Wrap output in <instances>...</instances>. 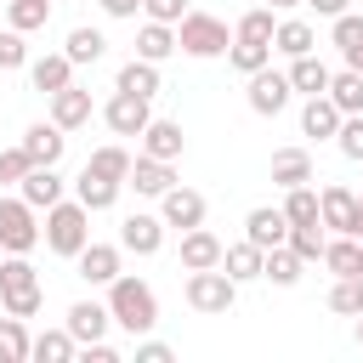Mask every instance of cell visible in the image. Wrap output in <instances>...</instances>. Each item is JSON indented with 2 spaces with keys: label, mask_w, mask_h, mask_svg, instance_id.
<instances>
[{
  "label": "cell",
  "mask_w": 363,
  "mask_h": 363,
  "mask_svg": "<svg viewBox=\"0 0 363 363\" xmlns=\"http://www.w3.org/2000/svg\"><path fill=\"white\" fill-rule=\"evenodd\" d=\"M108 312H113V323L125 329V335H147L153 323H159V295L142 284V278H113L108 284Z\"/></svg>",
  "instance_id": "cell-1"
},
{
  "label": "cell",
  "mask_w": 363,
  "mask_h": 363,
  "mask_svg": "<svg viewBox=\"0 0 363 363\" xmlns=\"http://www.w3.org/2000/svg\"><path fill=\"white\" fill-rule=\"evenodd\" d=\"M45 250H57V255H79L85 244H91V210L79 204V199H57L51 210H45Z\"/></svg>",
  "instance_id": "cell-2"
},
{
  "label": "cell",
  "mask_w": 363,
  "mask_h": 363,
  "mask_svg": "<svg viewBox=\"0 0 363 363\" xmlns=\"http://www.w3.org/2000/svg\"><path fill=\"white\" fill-rule=\"evenodd\" d=\"M0 306L11 318L40 312V272L28 267V255H0Z\"/></svg>",
  "instance_id": "cell-3"
},
{
  "label": "cell",
  "mask_w": 363,
  "mask_h": 363,
  "mask_svg": "<svg viewBox=\"0 0 363 363\" xmlns=\"http://www.w3.org/2000/svg\"><path fill=\"white\" fill-rule=\"evenodd\" d=\"M233 301H238V278H227V267L187 272V306H193V312L221 318V312H233Z\"/></svg>",
  "instance_id": "cell-4"
},
{
  "label": "cell",
  "mask_w": 363,
  "mask_h": 363,
  "mask_svg": "<svg viewBox=\"0 0 363 363\" xmlns=\"http://www.w3.org/2000/svg\"><path fill=\"white\" fill-rule=\"evenodd\" d=\"M45 233H40V210L17 193V199H0V250L6 255H28L34 244H40Z\"/></svg>",
  "instance_id": "cell-5"
},
{
  "label": "cell",
  "mask_w": 363,
  "mask_h": 363,
  "mask_svg": "<svg viewBox=\"0 0 363 363\" xmlns=\"http://www.w3.org/2000/svg\"><path fill=\"white\" fill-rule=\"evenodd\" d=\"M176 45H182L187 57H227L233 34H227V23L210 17V11H187V17L176 23Z\"/></svg>",
  "instance_id": "cell-6"
},
{
  "label": "cell",
  "mask_w": 363,
  "mask_h": 363,
  "mask_svg": "<svg viewBox=\"0 0 363 363\" xmlns=\"http://www.w3.org/2000/svg\"><path fill=\"white\" fill-rule=\"evenodd\" d=\"M244 96H250V113H261V119H278V113L289 108L295 85H289V74H278V68L267 62V68H255V74H250Z\"/></svg>",
  "instance_id": "cell-7"
},
{
  "label": "cell",
  "mask_w": 363,
  "mask_h": 363,
  "mask_svg": "<svg viewBox=\"0 0 363 363\" xmlns=\"http://www.w3.org/2000/svg\"><path fill=\"white\" fill-rule=\"evenodd\" d=\"M147 102H153V96L113 91V96H108V108H102L108 130H113V136H142V130H147V119H153V108H147Z\"/></svg>",
  "instance_id": "cell-8"
},
{
  "label": "cell",
  "mask_w": 363,
  "mask_h": 363,
  "mask_svg": "<svg viewBox=\"0 0 363 363\" xmlns=\"http://www.w3.org/2000/svg\"><path fill=\"white\" fill-rule=\"evenodd\" d=\"M159 244H164V216L130 210V216L119 221V250H130V255H159Z\"/></svg>",
  "instance_id": "cell-9"
},
{
  "label": "cell",
  "mask_w": 363,
  "mask_h": 363,
  "mask_svg": "<svg viewBox=\"0 0 363 363\" xmlns=\"http://www.w3.org/2000/svg\"><path fill=\"white\" fill-rule=\"evenodd\" d=\"M318 216H323L329 233H352V238H357V193H352V187L329 182V187L318 193Z\"/></svg>",
  "instance_id": "cell-10"
},
{
  "label": "cell",
  "mask_w": 363,
  "mask_h": 363,
  "mask_svg": "<svg viewBox=\"0 0 363 363\" xmlns=\"http://www.w3.org/2000/svg\"><path fill=\"white\" fill-rule=\"evenodd\" d=\"M244 238L261 244V250L289 244V216H284V204H278V210H272V204H255V210L244 216Z\"/></svg>",
  "instance_id": "cell-11"
},
{
  "label": "cell",
  "mask_w": 363,
  "mask_h": 363,
  "mask_svg": "<svg viewBox=\"0 0 363 363\" xmlns=\"http://www.w3.org/2000/svg\"><path fill=\"white\" fill-rule=\"evenodd\" d=\"M125 187H136L142 199H164V193L176 187V170H170V159H153V153H142V159L130 164Z\"/></svg>",
  "instance_id": "cell-12"
},
{
  "label": "cell",
  "mask_w": 363,
  "mask_h": 363,
  "mask_svg": "<svg viewBox=\"0 0 363 363\" xmlns=\"http://www.w3.org/2000/svg\"><path fill=\"white\" fill-rule=\"evenodd\" d=\"M159 216H164V227H204V193H193V187H170L164 199H159Z\"/></svg>",
  "instance_id": "cell-13"
},
{
  "label": "cell",
  "mask_w": 363,
  "mask_h": 363,
  "mask_svg": "<svg viewBox=\"0 0 363 363\" xmlns=\"http://www.w3.org/2000/svg\"><path fill=\"white\" fill-rule=\"evenodd\" d=\"M221 250H227V244H221L210 227H187V233H182V267H187V272L221 267Z\"/></svg>",
  "instance_id": "cell-14"
},
{
  "label": "cell",
  "mask_w": 363,
  "mask_h": 363,
  "mask_svg": "<svg viewBox=\"0 0 363 363\" xmlns=\"http://www.w3.org/2000/svg\"><path fill=\"white\" fill-rule=\"evenodd\" d=\"M108 323H113V312H108L102 301H74V306H68V335H74L79 346L102 340V335H108Z\"/></svg>",
  "instance_id": "cell-15"
},
{
  "label": "cell",
  "mask_w": 363,
  "mask_h": 363,
  "mask_svg": "<svg viewBox=\"0 0 363 363\" xmlns=\"http://www.w3.org/2000/svg\"><path fill=\"white\" fill-rule=\"evenodd\" d=\"M28 79H34V91H45V96H57L62 85H74V62H68V51L34 57V62H28Z\"/></svg>",
  "instance_id": "cell-16"
},
{
  "label": "cell",
  "mask_w": 363,
  "mask_h": 363,
  "mask_svg": "<svg viewBox=\"0 0 363 363\" xmlns=\"http://www.w3.org/2000/svg\"><path fill=\"white\" fill-rule=\"evenodd\" d=\"M329 79H335V74H329V62H323L318 51L289 57V85H295L301 96H323V91H329Z\"/></svg>",
  "instance_id": "cell-17"
},
{
  "label": "cell",
  "mask_w": 363,
  "mask_h": 363,
  "mask_svg": "<svg viewBox=\"0 0 363 363\" xmlns=\"http://www.w3.org/2000/svg\"><path fill=\"white\" fill-rule=\"evenodd\" d=\"M23 147H28V159H34V164H57V159H62V147H68V136H62V125H57V119H45V125H28V130H23Z\"/></svg>",
  "instance_id": "cell-18"
},
{
  "label": "cell",
  "mask_w": 363,
  "mask_h": 363,
  "mask_svg": "<svg viewBox=\"0 0 363 363\" xmlns=\"http://www.w3.org/2000/svg\"><path fill=\"white\" fill-rule=\"evenodd\" d=\"M182 147H187V136H182V125L176 119H147V130H142V153H153V159H182Z\"/></svg>",
  "instance_id": "cell-19"
},
{
  "label": "cell",
  "mask_w": 363,
  "mask_h": 363,
  "mask_svg": "<svg viewBox=\"0 0 363 363\" xmlns=\"http://www.w3.org/2000/svg\"><path fill=\"white\" fill-rule=\"evenodd\" d=\"M17 193H23L34 210H51V204L62 199V176H57V164H34V170L17 182Z\"/></svg>",
  "instance_id": "cell-20"
},
{
  "label": "cell",
  "mask_w": 363,
  "mask_h": 363,
  "mask_svg": "<svg viewBox=\"0 0 363 363\" xmlns=\"http://www.w3.org/2000/svg\"><path fill=\"white\" fill-rule=\"evenodd\" d=\"M74 261H79V278L85 284H113L119 278V244H85Z\"/></svg>",
  "instance_id": "cell-21"
},
{
  "label": "cell",
  "mask_w": 363,
  "mask_h": 363,
  "mask_svg": "<svg viewBox=\"0 0 363 363\" xmlns=\"http://www.w3.org/2000/svg\"><path fill=\"white\" fill-rule=\"evenodd\" d=\"M329 40H335V51L346 57V68L363 74V17H357V11H340L335 28H329Z\"/></svg>",
  "instance_id": "cell-22"
},
{
  "label": "cell",
  "mask_w": 363,
  "mask_h": 363,
  "mask_svg": "<svg viewBox=\"0 0 363 363\" xmlns=\"http://www.w3.org/2000/svg\"><path fill=\"white\" fill-rule=\"evenodd\" d=\"M51 119H57L62 130H79V125H91V91H79V85H62V91L51 96Z\"/></svg>",
  "instance_id": "cell-23"
},
{
  "label": "cell",
  "mask_w": 363,
  "mask_h": 363,
  "mask_svg": "<svg viewBox=\"0 0 363 363\" xmlns=\"http://www.w3.org/2000/svg\"><path fill=\"white\" fill-rule=\"evenodd\" d=\"M340 119H346V113L329 102V91H323V96H306V108H301V130L318 136V142H329V136L340 130Z\"/></svg>",
  "instance_id": "cell-24"
},
{
  "label": "cell",
  "mask_w": 363,
  "mask_h": 363,
  "mask_svg": "<svg viewBox=\"0 0 363 363\" xmlns=\"http://www.w3.org/2000/svg\"><path fill=\"white\" fill-rule=\"evenodd\" d=\"M119 187L125 182H113V176H96V170H79V182H74V199L96 216V210H113V199H119Z\"/></svg>",
  "instance_id": "cell-25"
},
{
  "label": "cell",
  "mask_w": 363,
  "mask_h": 363,
  "mask_svg": "<svg viewBox=\"0 0 363 363\" xmlns=\"http://www.w3.org/2000/svg\"><path fill=\"white\" fill-rule=\"evenodd\" d=\"M272 182L278 187H306L312 182V153L306 147H278L272 153Z\"/></svg>",
  "instance_id": "cell-26"
},
{
  "label": "cell",
  "mask_w": 363,
  "mask_h": 363,
  "mask_svg": "<svg viewBox=\"0 0 363 363\" xmlns=\"http://www.w3.org/2000/svg\"><path fill=\"white\" fill-rule=\"evenodd\" d=\"M221 267H227V278H238V284H250V278H261V267H267V250L261 244H227L221 250Z\"/></svg>",
  "instance_id": "cell-27"
},
{
  "label": "cell",
  "mask_w": 363,
  "mask_h": 363,
  "mask_svg": "<svg viewBox=\"0 0 363 363\" xmlns=\"http://www.w3.org/2000/svg\"><path fill=\"white\" fill-rule=\"evenodd\" d=\"M170 51H182L176 45V23H142V34H136V57H147V62H164Z\"/></svg>",
  "instance_id": "cell-28"
},
{
  "label": "cell",
  "mask_w": 363,
  "mask_h": 363,
  "mask_svg": "<svg viewBox=\"0 0 363 363\" xmlns=\"http://www.w3.org/2000/svg\"><path fill=\"white\" fill-rule=\"evenodd\" d=\"M113 91H136V96H159V62L147 57H130L119 74H113Z\"/></svg>",
  "instance_id": "cell-29"
},
{
  "label": "cell",
  "mask_w": 363,
  "mask_h": 363,
  "mask_svg": "<svg viewBox=\"0 0 363 363\" xmlns=\"http://www.w3.org/2000/svg\"><path fill=\"white\" fill-rule=\"evenodd\" d=\"M227 62L250 79L255 68H267L272 62V40H244V34H233V45H227Z\"/></svg>",
  "instance_id": "cell-30"
},
{
  "label": "cell",
  "mask_w": 363,
  "mask_h": 363,
  "mask_svg": "<svg viewBox=\"0 0 363 363\" xmlns=\"http://www.w3.org/2000/svg\"><path fill=\"white\" fill-rule=\"evenodd\" d=\"M312 45H318V34H312V23H301V17H284L278 34H272V51H284V57H306Z\"/></svg>",
  "instance_id": "cell-31"
},
{
  "label": "cell",
  "mask_w": 363,
  "mask_h": 363,
  "mask_svg": "<svg viewBox=\"0 0 363 363\" xmlns=\"http://www.w3.org/2000/svg\"><path fill=\"white\" fill-rule=\"evenodd\" d=\"M357 255H363V238H352V233H340V238H329V244H323V267H329L335 278L357 272Z\"/></svg>",
  "instance_id": "cell-32"
},
{
  "label": "cell",
  "mask_w": 363,
  "mask_h": 363,
  "mask_svg": "<svg viewBox=\"0 0 363 363\" xmlns=\"http://www.w3.org/2000/svg\"><path fill=\"white\" fill-rule=\"evenodd\" d=\"M301 255L289 250V244H278V250H267V267H261V278H272L278 289H289V284H301Z\"/></svg>",
  "instance_id": "cell-33"
},
{
  "label": "cell",
  "mask_w": 363,
  "mask_h": 363,
  "mask_svg": "<svg viewBox=\"0 0 363 363\" xmlns=\"http://www.w3.org/2000/svg\"><path fill=\"white\" fill-rule=\"evenodd\" d=\"M74 352H79V340H74V335H68V323H62V329L34 335V352H28V357H40V363H68Z\"/></svg>",
  "instance_id": "cell-34"
},
{
  "label": "cell",
  "mask_w": 363,
  "mask_h": 363,
  "mask_svg": "<svg viewBox=\"0 0 363 363\" xmlns=\"http://www.w3.org/2000/svg\"><path fill=\"white\" fill-rule=\"evenodd\" d=\"M329 102H335L340 113H363V74H357V68H340V74L329 79Z\"/></svg>",
  "instance_id": "cell-35"
},
{
  "label": "cell",
  "mask_w": 363,
  "mask_h": 363,
  "mask_svg": "<svg viewBox=\"0 0 363 363\" xmlns=\"http://www.w3.org/2000/svg\"><path fill=\"white\" fill-rule=\"evenodd\" d=\"M329 312H340V318L363 312V272H346V278L329 284Z\"/></svg>",
  "instance_id": "cell-36"
},
{
  "label": "cell",
  "mask_w": 363,
  "mask_h": 363,
  "mask_svg": "<svg viewBox=\"0 0 363 363\" xmlns=\"http://www.w3.org/2000/svg\"><path fill=\"white\" fill-rule=\"evenodd\" d=\"M34 352V340H28V329H23V318H0V363H23Z\"/></svg>",
  "instance_id": "cell-37"
},
{
  "label": "cell",
  "mask_w": 363,
  "mask_h": 363,
  "mask_svg": "<svg viewBox=\"0 0 363 363\" xmlns=\"http://www.w3.org/2000/svg\"><path fill=\"white\" fill-rule=\"evenodd\" d=\"M130 164H136V159H130L119 142H108V147H96V153L85 159V170H96V176H113V182H125V176H130Z\"/></svg>",
  "instance_id": "cell-38"
},
{
  "label": "cell",
  "mask_w": 363,
  "mask_h": 363,
  "mask_svg": "<svg viewBox=\"0 0 363 363\" xmlns=\"http://www.w3.org/2000/svg\"><path fill=\"white\" fill-rule=\"evenodd\" d=\"M62 51H68V62H74V68H79V62H96V57H102V51H108V40H102V28H74V34H68V45H62Z\"/></svg>",
  "instance_id": "cell-39"
},
{
  "label": "cell",
  "mask_w": 363,
  "mask_h": 363,
  "mask_svg": "<svg viewBox=\"0 0 363 363\" xmlns=\"http://www.w3.org/2000/svg\"><path fill=\"white\" fill-rule=\"evenodd\" d=\"M323 221H301V227H289V250L301 255V261H323Z\"/></svg>",
  "instance_id": "cell-40"
},
{
  "label": "cell",
  "mask_w": 363,
  "mask_h": 363,
  "mask_svg": "<svg viewBox=\"0 0 363 363\" xmlns=\"http://www.w3.org/2000/svg\"><path fill=\"white\" fill-rule=\"evenodd\" d=\"M45 17H51V0H6V23L11 28H45Z\"/></svg>",
  "instance_id": "cell-41"
},
{
  "label": "cell",
  "mask_w": 363,
  "mask_h": 363,
  "mask_svg": "<svg viewBox=\"0 0 363 363\" xmlns=\"http://www.w3.org/2000/svg\"><path fill=\"white\" fill-rule=\"evenodd\" d=\"M284 216H289V227L323 221V216H318V193H312V187H284Z\"/></svg>",
  "instance_id": "cell-42"
},
{
  "label": "cell",
  "mask_w": 363,
  "mask_h": 363,
  "mask_svg": "<svg viewBox=\"0 0 363 363\" xmlns=\"http://www.w3.org/2000/svg\"><path fill=\"white\" fill-rule=\"evenodd\" d=\"M233 34H244V40H272V34H278L272 6H250V11L238 17V28H233Z\"/></svg>",
  "instance_id": "cell-43"
},
{
  "label": "cell",
  "mask_w": 363,
  "mask_h": 363,
  "mask_svg": "<svg viewBox=\"0 0 363 363\" xmlns=\"http://www.w3.org/2000/svg\"><path fill=\"white\" fill-rule=\"evenodd\" d=\"M335 142H340V153H346V159H357V164H363V113H346V119H340V130H335Z\"/></svg>",
  "instance_id": "cell-44"
},
{
  "label": "cell",
  "mask_w": 363,
  "mask_h": 363,
  "mask_svg": "<svg viewBox=\"0 0 363 363\" xmlns=\"http://www.w3.org/2000/svg\"><path fill=\"white\" fill-rule=\"evenodd\" d=\"M0 68H28V45H23V28H0Z\"/></svg>",
  "instance_id": "cell-45"
},
{
  "label": "cell",
  "mask_w": 363,
  "mask_h": 363,
  "mask_svg": "<svg viewBox=\"0 0 363 363\" xmlns=\"http://www.w3.org/2000/svg\"><path fill=\"white\" fill-rule=\"evenodd\" d=\"M28 170H34V159H28V147H23V142L0 153V182H23Z\"/></svg>",
  "instance_id": "cell-46"
},
{
  "label": "cell",
  "mask_w": 363,
  "mask_h": 363,
  "mask_svg": "<svg viewBox=\"0 0 363 363\" xmlns=\"http://www.w3.org/2000/svg\"><path fill=\"white\" fill-rule=\"evenodd\" d=\"M142 11H147L153 23H182V17H187V0H142Z\"/></svg>",
  "instance_id": "cell-47"
},
{
  "label": "cell",
  "mask_w": 363,
  "mask_h": 363,
  "mask_svg": "<svg viewBox=\"0 0 363 363\" xmlns=\"http://www.w3.org/2000/svg\"><path fill=\"white\" fill-rule=\"evenodd\" d=\"M136 363H170V346L164 340H142L136 346Z\"/></svg>",
  "instance_id": "cell-48"
},
{
  "label": "cell",
  "mask_w": 363,
  "mask_h": 363,
  "mask_svg": "<svg viewBox=\"0 0 363 363\" xmlns=\"http://www.w3.org/2000/svg\"><path fill=\"white\" fill-rule=\"evenodd\" d=\"M306 6H312L318 17H329V23H335L340 11H352V0H306Z\"/></svg>",
  "instance_id": "cell-49"
},
{
  "label": "cell",
  "mask_w": 363,
  "mask_h": 363,
  "mask_svg": "<svg viewBox=\"0 0 363 363\" xmlns=\"http://www.w3.org/2000/svg\"><path fill=\"white\" fill-rule=\"evenodd\" d=\"M85 357H91V363H119V352H113L108 340H91V346H85Z\"/></svg>",
  "instance_id": "cell-50"
},
{
  "label": "cell",
  "mask_w": 363,
  "mask_h": 363,
  "mask_svg": "<svg viewBox=\"0 0 363 363\" xmlns=\"http://www.w3.org/2000/svg\"><path fill=\"white\" fill-rule=\"evenodd\" d=\"M136 6H142V0H102L108 17H136Z\"/></svg>",
  "instance_id": "cell-51"
},
{
  "label": "cell",
  "mask_w": 363,
  "mask_h": 363,
  "mask_svg": "<svg viewBox=\"0 0 363 363\" xmlns=\"http://www.w3.org/2000/svg\"><path fill=\"white\" fill-rule=\"evenodd\" d=\"M261 6H272V11H289V6H306V0H261Z\"/></svg>",
  "instance_id": "cell-52"
},
{
  "label": "cell",
  "mask_w": 363,
  "mask_h": 363,
  "mask_svg": "<svg viewBox=\"0 0 363 363\" xmlns=\"http://www.w3.org/2000/svg\"><path fill=\"white\" fill-rule=\"evenodd\" d=\"M357 238H363V193H357Z\"/></svg>",
  "instance_id": "cell-53"
},
{
  "label": "cell",
  "mask_w": 363,
  "mask_h": 363,
  "mask_svg": "<svg viewBox=\"0 0 363 363\" xmlns=\"http://www.w3.org/2000/svg\"><path fill=\"white\" fill-rule=\"evenodd\" d=\"M357 346H363V312H357Z\"/></svg>",
  "instance_id": "cell-54"
},
{
  "label": "cell",
  "mask_w": 363,
  "mask_h": 363,
  "mask_svg": "<svg viewBox=\"0 0 363 363\" xmlns=\"http://www.w3.org/2000/svg\"><path fill=\"white\" fill-rule=\"evenodd\" d=\"M357 272H363V255H357Z\"/></svg>",
  "instance_id": "cell-55"
},
{
  "label": "cell",
  "mask_w": 363,
  "mask_h": 363,
  "mask_svg": "<svg viewBox=\"0 0 363 363\" xmlns=\"http://www.w3.org/2000/svg\"><path fill=\"white\" fill-rule=\"evenodd\" d=\"M0 255H6V250H0Z\"/></svg>",
  "instance_id": "cell-56"
}]
</instances>
